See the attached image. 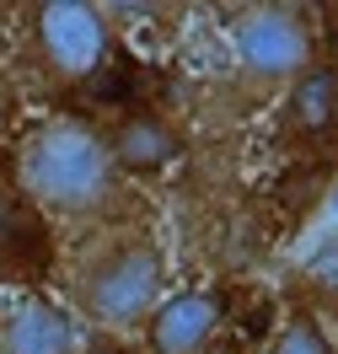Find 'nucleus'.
<instances>
[{"label":"nucleus","instance_id":"nucleus-6","mask_svg":"<svg viewBox=\"0 0 338 354\" xmlns=\"http://www.w3.org/2000/svg\"><path fill=\"white\" fill-rule=\"evenodd\" d=\"M279 124L295 145H328L338 140V59L317 54L312 65L279 91Z\"/></svg>","mask_w":338,"mask_h":354},{"label":"nucleus","instance_id":"nucleus-11","mask_svg":"<svg viewBox=\"0 0 338 354\" xmlns=\"http://www.w3.org/2000/svg\"><path fill=\"white\" fill-rule=\"evenodd\" d=\"M322 215H328V236L338 242V177L328 183V199H322Z\"/></svg>","mask_w":338,"mask_h":354},{"label":"nucleus","instance_id":"nucleus-12","mask_svg":"<svg viewBox=\"0 0 338 354\" xmlns=\"http://www.w3.org/2000/svg\"><path fill=\"white\" fill-rule=\"evenodd\" d=\"M11 113H17V91H11L6 81H0V129L11 124Z\"/></svg>","mask_w":338,"mask_h":354},{"label":"nucleus","instance_id":"nucleus-8","mask_svg":"<svg viewBox=\"0 0 338 354\" xmlns=\"http://www.w3.org/2000/svg\"><path fill=\"white\" fill-rule=\"evenodd\" d=\"M0 354H86V338H81V322L65 306L32 295V301L6 311V322H0Z\"/></svg>","mask_w":338,"mask_h":354},{"label":"nucleus","instance_id":"nucleus-3","mask_svg":"<svg viewBox=\"0 0 338 354\" xmlns=\"http://www.w3.org/2000/svg\"><path fill=\"white\" fill-rule=\"evenodd\" d=\"M231 65L247 81V91H285L301 70L317 59V17L301 6H242L231 27Z\"/></svg>","mask_w":338,"mask_h":354},{"label":"nucleus","instance_id":"nucleus-10","mask_svg":"<svg viewBox=\"0 0 338 354\" xmlns=\"http://www.w3.org/2000/svg\"><path fill=\"white\" fill-rule=\"evenodd\" d=\"M269 354H338V349H333V338H328V328H322V317L312 306H290V317L274 333Z\"/></svg>","mask_w":338,"mask_h":354},{"label":"nucleus","instance_id":"nucleus-9","mask_svg":"<svg viewBox=\"0 0 338 354\" xmlns=\"http://www.w3.org/2000/svg\"><path fill=\"white\" fill-rule=\"evenodd\" d=\"M295 285H301V295L317 306H333L338 311V242L333 236H322V242L295 263Z\"/></svg>","mask_w":338,"mask_h":354},{"label":"nucleus","instance_id":"nucleus-4","mask_svg":"<svg viewBox=\"0 0 338 354\" xmlns=\"http://www.w3.org/2000/svg\"><path fill=\"white\" fill-rule=\"evenodd\" d=\"M27 44L48 81H91L113 54V11L102 6H75V0H48L27 11Z\"/></svg>","mask_w":338,"mask_h":354},{"label":"nucleus","instance_id":"nucleus-2","mask_svg":"<svg viewBox=\"0 0 338 354\" xmlns=\"http://www.w3.org/2000/svg\"><path fill=\"white\" fill-rule=\"evenodd\" d=\"M70 301L102 333H140L151 311L167 301V252L156 247V236L140 231L108 236L75 258Z\"/></svg>","mask_w":338,"mask_h":354},{"label":"nucleus","instance_id":"nucleus-7","mask_svg":"<svg viewBox=\"0 0 338 354\" xmlns=\"http://www.w3.org/2000/svg\"><path fill=\"white\" fill-rule=\"evenodd\" d=\"M220 322H225L220 295H209V290L167 295L145 322V349L151 354H209V344L220 338Z\"/></svg>","mask_w":338,"mask_h":354},{"label":"nucleus","instance_id":"nucleus-1","mask_svg":"<svg viewBox=\"0 0 338 354\" xmlns=\"http://www.w3.org/2000/svg\"><path fill=\"white\" fill-rule=\"evenodd\" d=\"M17 177H22L27 199L59 215V221H97L108 215L118 199L113 156L102 145V129H86L75 118H54L44 129H32L17 156Z\"/></svg>","mask_w":338,"mask_h":354},{"label":"nucleus","instance_id":"nucleus-5","mask_svg":"<svg viewBox=\"0 0 338 354\" xmlns=\"http://www.w3.org/2000/svg\"><path fill=\"white\" fill-rule=\"evenodd\" d=\"M102 145L113 156V172L118 177H140V183H156L182 161L188 140L178 134V124L156 108H129L118 113L108 129H102Z\"/></svg>","mask_w":338,"mask_h":354}]
</instances>
